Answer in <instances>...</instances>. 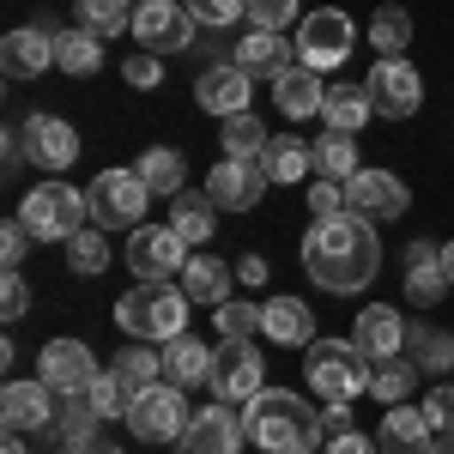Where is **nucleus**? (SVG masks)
<instances>
[{"label":"nucleus","instance_id":"obj_54","mask_svg":"<svg viewBox=\"0 0 454 454\" xmlns=\"http://www.w3.org/2000/svg\"><path fill=\"white\" fill-rule=\"evenodd\" d=\"M321 430H327V436H346V430H357V424H351V406H321Z\"/></svg>","mask_w":454,"mask_h":454},{"label":"nucleus","instance_id":"obj_46","mask_svg":"<svg viewBox=\"0 0 454 454\" xmlns=\"http://www.w3.org/2000/svg\"><path fill=\"white\" fill-rule=\"evenodd\" d=\"M424 419H430L436 436H454V382L424 387Z\"/></svg>","mask_w":454,"mask_h":454},{"label":"nucleus","instance_id":"obj_2","mask_svg":"<svg viewBox=\"0 0 454 454\" xmlns=\"http://www.w3.org/2000/svg\"><path fill=\"white\" fill-rule=\"evenodd\" d=\"M243 430H248V442L267 454H315L321 436H327L321 430V406H309L291 387H261L243 412Z\"/></svg>","mask_w":454,"mask_h":454},{"label":"nucleus","instance_id":"obj_26","mask_svg":"<svg viewBox=\"0 0 454 454\" xmlns=\"http://www.w3.org/2000/svg\"><path fill=\"white\" fill-rule=\"evenodd\" d=\"M273 104H279V115H291V121H309V115H321V104H327V85H321V73H309V67H285L279 79H273Z\"/></svg>","mask_w":454,"mask_h":454},{"label":"nucleus","instance_id":"obj_14","mask_svg":"<svg viewBox=\"0 0 454 454\" xmlns=\"http://www.w3.org/2000/svg\"><path fill=\"white\" fill-rule=\"evenodd\" d=\"M243 442H248V430H243V419H237V406L212 400L207 412H194V419H188L176 454H243Z\"/></svg>","mask_w":454,"mask_h":454},{"label":"nucleus","instance_id":"obj_29","mask_svg":"<svg viewBox=\"0 0 454 454\" xmlns=\"http://www.w3.org/2000/svg\"><path fill=\"white\" fill-rule=\"evenodd\" d=\"M321 115H327V128L333 134H364V121L376 115V104H370V85L357 79V85H327V104H321Z\"/></svg>","mask_w":454,"mask_h":454},{"label":"nucleus","instance_id":"obj_55","mask_svg":"<svg viewBox=\"0 0 454 454\" xmlns=\"http://www.w3.org/2000/svg\"><path fill=\"white\" fill-rule=\"evenodd\" d=\"M67 454H121V442H109V436H91V442H79Z\"/></svg>","mask_w":454,"mask_h":454},{"label":"nucleus","instance_id":"obj_48","mask_svg":"<svg viewBox=\"0 0 454 454\" xmlns=\"http://www.w3.org/2000/svg\"><path fill=\"white\" fill-rule=\"evenodd\" d=\"M36 237L25 231V218H12V224H0V261H6V273H19V261H25V248Z\"/></svg>","mask_w":454,"mask_h":454},{"label":"nucleus","instance_id":"obj_47","mask_svg":"<svg viewBox=\"0 0 454 454\" xmlns=\"http://www.w3.org/2000/svg\"><path fill=\"white\" fill-rule=\"evenodd\" d=\"M297 19V0H248V31H285Z\"/></svg>","mask_w":454,"mask_h":454},{"label":"nucleus","instance_id":"obj_43","mask_svg":"<svg viewBox=\"0 0 454 454\" xmlns=\"http://www.w3.org/2000/svg\"><path fill=\"white\" fill-rule=\"evenodd\" d=\"M212 321H218L224 340H254V333H261V303H237V297H231V303L212 309Z\"/></svg>","mask_w":454,"mask_h":454},{"label":"nucleus","instance_id":"obj_16","mask_svg":"<svg viewBox=\"0 0 454 454\" xmlns=\"http://www.w3.org/2000/svg\"><path fill=\"white\" fill-rule=\"evenodd\" d=\"M207 194L218 212H248V207H261V194H267V170L254 158H218L207 176Z\"/></svg>","mask_w":454,"mask_h":454},{"label":"nucleus","instance_id":"obj_21","mask_svg":"<svg viewBox=\"0 0 454 454\" xmlns=\"http://www.w3.org/2000/svg\"><path fill=\"white\" fill-rule=\"evenodd\" d=\"M351 346L364 351L370 364H387V357H400L406 351V321L394 303H370V309L357 315V327H351Z\"/></svg>","mask_w":454,"mask_h":454},{"label":"nucleus","instance_id":"obj_19","mask_svg":"<svg viewBox=\"0 0 454 454\" xmlns=\"http://www.w3.org/2000/svg\"><path fill=\"white\" fill-rule=\"evenodd\" d=\"M0 67H6V79H43L55 67V31H43V25L6 31L0 36Z\"/></svg>","mask_w":454,"mask_h":454},{"label":"nucleus","instance_id":"obj_56","mask_svg":"<svg viewBox=\"0 0 454 454\" xmlns=\"http://www.w3.org/2000/svg\"><path fill=\"white\" fill-rule=\"evenodd\" d=\"M0 454H31V449H25V436H19V430H6V449H0Z\"/></svg>","mask_w":454,"mask_h":454},{"label":"nucleus","instance_id":"obj_38","mask_svg":"<svg viewBox=\"0 0 454 454\" xmlns=\"http://www.w3.org/2000/svg\"><path fill=\"white\" fill-rule=\"evenodd\" d=\"M134 170H140L145 188H152V194H164V200H176V194H182V182H188V164H182V152H170V145H152Z\"/></svg>","mask_w":454,"mask_h":454},{"label":"nucleus","instance_id":"obj_10","mask_svg":"<svg viewBox=\"0 0 454 454\" xmlns=\"http://www.w3.org/2000/svg\"><path fill=\"white\" fill-rule=\"evenodd\" d=\"M212 400H224V406H248L261 387H267V364H261V351L254 340H224V346L212 351Z\"/></svg>","mask_w":454,"mask_h":454},{"label":"nucleus","instance_id":"obj_7","mask_svg":"<svg viewBox=\"0 0 454 454\" xmlns=\"http://www.w3.org/2000/svg\"><path fill=\"white\" fill-rule=\"evenodd\" d=\"M351 43H357V25H351L340 6H321V12H309V19L297 25V67H309V73L346 67Z\"/></svg>","mask_w":454,"mask_h":454},{"label":"nucleus","instance_id":"obj_40","mask_svg":"<svg viewBox=\"0 0 454 454\" xmlns=\"http://www.w3.org/2000/svg\"><path fill=\"white\" fill-rule=\"evenodd\" d=\"M91 436H98V406H91L85 394H67L61 412H55V442H61V449H79V442H91Z\"/></svg>","mask_w":454,"mask_h":454},{"label":"nucleus","instance_id":"obj_25","mask_svg":"<svg viewBox=\"0 0 454 454\" xmlns=\"http://www.w3.org/2000/svg\"><path fill=\"white\" fill-rule=\"evenodd\" d=\"M261 333L273 340V346H315V309L303 297H273V303H261Z\"/></svg>","mask_w":454,"mask_h":454},{"label":"nucleus","instance_id":"obj_12","mask_svg":"<svg viewBox=\"0 0 454 454\" xmlns=\"http://www.w3.org/2000/svg\"><path fill=\"white\" fill-rule=\"evenodd\" d=\"M364 85H370V104H376V115H387V121H406V115H419V104H424V79H419V67H412L406 55L376 61Z\"/></svg>","mask_w":454,"mask_h":454},{"label":"nucleus","instance_id":"obj_53","mask_svg":"<svg viewBox=\"0 0 454 454\" xmlns=\"http://www.w3.org/2000/svg\"><path fill=\"white\" fill-rule=\"evenodd\" d=\"M237 279H243L248 291H261V285H267V261H261V254H243V261H237Z\"/></svg>","mask_w":454,"mask_h":454},{"label":"nucleus","instance_id":"obj_4","mask_svg":"<svg viewBox=\"0 0 454 454\" xmlns=\"http://www.w3.org/2000/svg\"><path fill=\"white\" fill-rule=\"evenodd\" d=\"M303 376H309V387H315V400H321V406H351L357 394H370L376 364L351 346V340H315Z\"/></svg>","mask_w":454,"mask_h":454},{"label":"nucleus","instance_id":"obj_45","mask_svg":"<svg viewBox=\"0 0 454 454\" xmlns=\"http://www.w3.org/2000/svg\"><path fill=\"white\" fill-rule=\"evenodd\" d=\"M200 25H212V31H224V25H237V19H248V0H182Z\"/></svg>","mask_w":454,"mask_h":454},{"label":"nucleus","instance_id":"obj_34","mask_svg":"<svg viewBox=\"0 0 454 454\" xmlns=\"http://www.w3.org/2000/svg\"><path fill=\"white\" fill-rule=\"evenodd\" d=\"M115 376H121V387H128V400L134 394H145L152 382H164V351H145L140 340H128V346L115 351V364H109Z\"/></svg>","mask_w":454,"mask_h":454},{"label":"nucleus","instance_id":"obj_36","mask_svg":"<svg viewBox=\"0 0 454 454\" xmlns=\"http://www.w3.org/2000/svg\"><path fill=\"white\" fill-rule=\"evenodd\" d=\"M309 152H315V170L327 176V182H351V176L364 170V164H357V134H333V128H327Z\"/></svg>","mask_w":454,"mask_h":454},{"label":"nucleus","instance_id":"obj_3","mask_svg":"<svg viewBox=\"0 0 454 454\" xmlns=\"http://www.w3.org/2000/svg\"><path fill=\"white\" fill-rule=\"evenodd\" d=\"M115 327H121L128 340H158V346L182 340V327H188V297H182V285L140 279L115 303Z\"/></svg>","mask_w":454,"mask_h":454},{"label":"nucleus","instance_id":"obj_11","mask_svg":"<svg viewBox=\"0 0 454 454\" xmlns=\"http://www.w3.org/2000/svg\"><path fill=\"white\" fill-rule=\"evenodd\" d=\"M188 267V243L176 224H140L128 231V273L134 279H176Z\"/></svg>","mask_w":454,"mask_h":454},{"label":"nucleus","instance_id":"obj_1","mask_svg":"<svg viewBox=\"0 0 454 454\" xmlns=\"http://www.w3.org/2000/svg\"><path fill=\"white\" fill-rule=\"evenodd\" d=\"M376 267H382L376 218L333 212V218H315L309 231H303V273H309L327 297H357L364 285L376 279Z\"/></svg>","mask_w":454,"mask_h":454},{"label":"nucleus","instance_id":"obj_30","mask_svg":"<svg viewBox=\"0 0 454 454\" xmlns=\"http://www.w3.org/2000/svg\"><path fill=\"white\" fill-rule=\"evenodd\" d=\"M254 164L267 170V182H303V176L315 170V152L297 140V134H273V140H267V152H261Z\"/></svg>","mask_w":454,"mask_h":454},{"label":"nucleus","instance_id":"obj_13","mask_svg":"<svg viewBox=\"0 0 454 454\" xmlns=\"http://www.w3.org/2000/svg\"><path fill=\"white\" fill-rule=\"evenodd\" d=\"M406 207H412V194L394 170H357L346 182V212H357V218L387 224V218H406Z\"/></svg>","mask_w":454,"mask_h":454},{"label":"nucleus","instance_id":"obj_42","mask_svg":"<svg viewBox=\"0 0 454 454\" xmlns=\"http://www.w3.org/2000/svg\"><path fill=\"white\" fill-rule=\"evenodd\" d=\"M67 267H73V273H85V279H98V273L109 267L104 231H73V237H67Z\"/></svg>","mask_w":454,"mask_h":454},{"label":"nucleus","instance_id":"obj_58","mask_svg":"<svg viewBox=\"0 0 454 454\" xmlns=\"http://www.w3.org/2000/svg\"><path fill=\"white\" fill-rule=\"evenodd\" d=\"M430 454H454V436H436V442H430Z\"/></svg>","mask_w":454,"mask_h":454},{"label":"nucleus","instance_id":"obj_22","mask_svg":"<svg viewBox=\"0 0 454 454\" xmlns=\"http://www.w3.org/2000/svg\"><path fill=\"white\" fill-rule=\"evenodd\" d=\"M430 442H436V430H430V419H424V406H387L382 424H376V449L382 454H430Z\"/></svg>","mask_w":454,"mask_h":454},{"label":"nucleus","instance_id":"obj_18","mask_svg":"<svg viewBox=\"0 0 454 454\" xmlns=\"http://www.w3.org/2000/svg\"><path fill=\"white\" fill-rule=\"evenodd\" d=\"M55 400H61V394L43 382V376H36V382L19 376V382H6V394H0V424L19 430V436H25V430H43V424H55V412H61Z\"/></svg>","mask_w":454,"mask_h":454},{"label":"nucleus","instance_id":"obj_41","mask_svg":"<svg viewBox=\"0 0 454 454\" xmlns=\"http://www.w3.org/2000/svg\"><path fill=\"white\" fill-rule=\"evenodd\" d=\"M134 0H79V31L91 36H121L128 25H134Z\"/></svg>","mask_w":454,"mask_h":454},{"label":"nucleus","instance_id":"obj_23","mask_svg":"<svg viewBox=\"0 0 454 454\" xmlns=\"http://www.w3.org/2000/svg\"><path fill=\"white\" fill-rule=\"evenodd\" d=\"M231 61L273 85L285 67H297V43H285V31H248V36H237V55Z\"/></svg>","mask_w":454,"mask_h":454},{"label":"nucleus","instance_id":"obj_50","mask_svg":"<svg viewBox=\"0 0 454 454\" xmlns=\"http://www.w3.org/2000/svg\"><path fill=\"white\" fill-rule=\"evenodd\" d=\"M309 212L315 218H333V212H346V182H309Z\"/></svg>","mask_w":454,"mask_h":454},{"label":"nucleus","instance_id":"obj_49","mask_svg":"<svg viewBox=\"0 0 454 454\" xmlns=\"http://www.w3.org/2000/svg\"><path fill=\"white\" fill-rule=\"evenodd\" d=\"M158 61H164V55H145V49H134V55H128V67H121V79H128L134 91H152V85L164 79V67H158Z\"/></svg>","mask_w":454,"mask_h":454},{"label":"nucleus","instance_id":"obj_28","mask_svg":"<svg viewBox=\"0 0 454 454\" xmlns=\"http://www.w3.org/2000/svg\"><path fill=\"white\" fill-rule=\"evenodd\" d=\"M182 297L188 303H231V267L218 261V254H188V267H182Z\"/></svg>","mask_w":454,"mask_h":454},{"label":"nucleus","instance_id":"obj_24","mask_svg":"<svg viewBox=\"0 0 454 454\" xmlns=\"http://www.w3.org/2000/svg\"><path fill=\"white\" fill-rule=\"evenodd\" d=\"M449 291L454 285H449V273H442V248L436 243H412L406 248V297H412L419 309H436Z\"/></svg>","mask_w":454,"mask_h":454},{"label":"nucleus","instance_id":"obj_44","mask_svg":"<svg viewBox=\"0 0 454 454\" xmlns=\"http://www.w3.org/2000/svg\"><path fill=\"white\" fill-rule=\"evenodd\" d=\"M85 400L98 406V419H121V412H128V387H121V376H115V370H104L98 382L85 387Z\"/></svg>","mask_w":454,"mask_h":454},{"label":"nucleus","instance_id":"obj_33","mask_svg":"<svg viewBox=\"0 0 454 454\" xmlns=\"http://www.w3.org/2000/svg\"><path fill=\"white\" fill-rule=\"evenodd\" d=\"M370 49H376V61L406 55L412 49V12L406 6H376L370 12Z\"/></svg>","mask_w":454,"mask_h":454},{"label":"nucleus","instance_id":"obj_5","mask_svg":"<svg viewBox=\"0 0 454 454\" xmlns=\"http://www.w3.org/2000/svg\"><path fill=\"white\" fill-rule=\"evenodd\" d=\"M25 231H31L36 243H67L73 231H85V218H91V200L73 188V182H36L31 194H25Z\"/></svg>","mask_w":454,"mask_h":454},{"label":"nucleus","instance_id":"obj_57","mask_svg":"<svg viewBox=\"0 0 454 454\" xmlns=\"http://www.w3.org/2000/svg\"><path fill=\"white\" fill-rule=\"evenodd\" d=\"M442 273H449V285H454V243H442Z\"/></svg>","mask_w":454,"mask_h":454},{"label":"nucleus","instance_id":"obj_35","mask_svg":"<svg viewBox=\"0 0 454 454\" xmlns=\"http://www.w3.org/2000/svg\"><path fill=\"white\" fill-rule=\"evenodd\" d=\"M55 67L73 73V79H91L104 67V36L91 31H55Z\"/></svg>","mask_w":454,"mask_h":454},{"label":"nucleus","instance_id":"obj_15","mask_svg":"<svg viewBox=\"0 0 454 454\" xmlns=\"http://www.w3.org/2000/svg\"><path fill=\"white\" fill-rule=\"evenodd\" d=\"M36 376L67 400V394H85L104 370H98V351L85 346V340H49V346H43V364H36Z\"/></svg>","mask_w":454,"mask_h":454},{"label":"nucleus","instance_id":"obj_59","mask_svg":"<svg viewBox=\"0 0 454 454\" xmlns=\"http://www.w3.org/2000/svg\"><path fill=\"white\" fill-rule=\"evenodd\" d=\"M140 6H145V0H140Z\"/></svg>","mask_w":454,"mask_h":454},{"label":"nucleus","instance_id":"obj_37","mask_svg":"<svg viewBox=\"0 0 454 454\" xmlns=\"http://www.w3.org/2000/svg\"><path fill=\"white\" fill-rule=\"evenodd\" d=\"M419 364L412 357H387V364H376V376H370V394L382 400V406H406L412 394H419Z\"/></svg>","mask_w":454,"mask_h":454},{"label":"nucleus","instance_id":"obj_51","mask_svg":"<svg viewBox=\"0 0 454 454\" xmlns=\"http://www.w3.org/2000/svg\"><path fill=\"white\" fill-rule=\"evenodd\" d=\"M25 309H31V285L19 279V273H6L0 279V321H19Z\"/></svg>","mask_w":454,"mask_h":454},{"label":"nucleus","instance_id":"obj_32","mask_svg":"<svg viewBox=\"0 0 454 454\" xmlns=\"http://www.w3.org/2000/svg\"><path fill=\"white\" fill-rule=\"evenodd\" d=\"M406 357L424 376H454V333L442 327H406Z\"/></svg>","mask_w":454,"mask_h":454},{"label":"nucleus","instance_id":"obj_31","mask_svg":"<svg viewBox=\"0 0 454 454\" xmlns=\"http://www.w3.org/2000/svg\"><path fill=\"white\" fill-rule=\"evenodd\" d=\"M170 224L182 231V243H207L212 231H218V207H212V194H207V188H200V194L182 188V194L170 200Z\"/></svg>","mask_w":454,"mask_h":454},{"label":"nucleus","instance_id":"obj_20","mask_svg":"<svg viewBox=\"0 0 454 454\" xmlns=\"http://www.w3.org/2000/svg\"><path fill=\"white\" fill-rule=\"evenodd\" d=\"M19 134H25V158H31L36 170H67L73 158H79V134L61 115H31Z\"/></svg>","mask_w":454,"mask_h":454},{"label":"nucleus","instance_id":"obj_27","mask_svg":"<svg viewBox=\"0 0 454 454\" xmlns=\"http://www.w3.org/2000/svg\"><path fill=\"white\" fill-rule=\"evenodd\" d=\"M212 351L218 346H200V340H188V333L170 340V346H164V382L182 387V394H188V387H207L212 382Z\"/></svg>","mask_w":454,"mask_h":454},{"label":"nucleus","instance_id":"obj_6","mask_svg":"<svg viewBox=\"0 0 454 454\" xmlns=\"http://www.w3.org/2000/svg\"><path fill=\"white\" fill-rule=\"evenodd\" d=\"M85 200H91V224L98 231H140L145 207H152V188H145L140 170H104L85 188Z\"/></svg>","mask_w":454,"mask_h":454},{"label":"nucleus","instance_id":"obj_52","mask_svg":"<svg viewBox=\"0 0 454 454\" xmlns=\"http://www.w3.org/2000/svg\"><path fill=\"white\" fill-rule=\"evenodd\" d=\"M327 454H382L364 430H346V436H327Z\"/></svg>","mask_w":454,"mask_h":454},{"label":"nucleus","instance_id":"obj_9","mask_svg":"<svg viewBox=\"0 0 454 454\" xmlns=\"http://www.w3.org/2000/svg\"><path fill=\"white\" fill-rule=\"evenodd\" d=\"M194 36H200V19L182 0H145L134 12V49L145 55H182V49H194Z\"/></svg>","mask_w":454,"mask_h":454},{"label":"nucleus","instance_id":"obj_17","mask_svg":"<svg viewBox=\"0 0 454 454\" xmlns=\"http://www.w3.org/2000/svg\"><path fill=\"white\" fill-rule=\"evenodd\" d=\"M248 91H254V73H243L237 61H212L200 79H194V104L207 109V115H243L248 109Z\"/></svg>","mask_w":454,"mask_h":454},{"label":"nucleus","instance_id":"obj_39","mask_svg":"<svg viewBox=\"0 0 454 454\" xmlns=\"http://www.w3.org/2000/svg\"><path fill=\"white\" fill-rule=\"evenodd\" d=\"M218 140H224V158H261L273 134H267V121L254 109H243V115H224V134Z\"/></svg>","mask_w":454,"mask_h":454},{"label":"nucleus","instance_id":"obj_8","mask_svg":"<svg viewBox=\"0 0 454 454\" xmlns=\"http://www.w3.org/2000/svg\"><path fill=\"white\" fill-rule=\"evenodd\" d=\"M188 419H194V412H188L182 387H170V382H152L145 394H134L128 412H121V424H128L140 442H182Z\"/></svg>","mask_w":454,"mask_h":454}]
</instances>
